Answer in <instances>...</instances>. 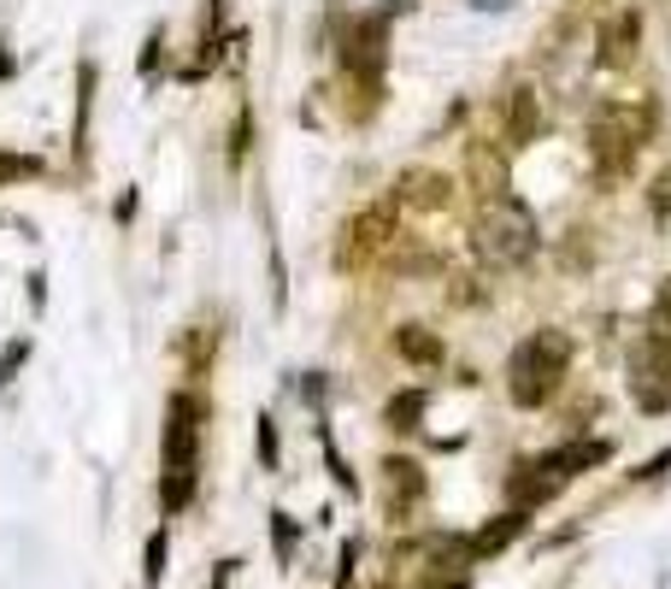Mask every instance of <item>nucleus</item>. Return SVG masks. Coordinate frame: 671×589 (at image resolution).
<instances>
[{
	"label": "nucleus",
	"mask_w": 671,
	"mask_h": 589,
	"mask_svg": "<svg viewBox=\"0 0 671 589\" xmlns=\"http://www.w3.org/2000/svg\"><path fill=\"white\" fill-rule=\"evenodd\" d=\"M271 531H278V560L289 566L295 560V525H289V513H271Z\"/></svg>",
	"instance_id": "nucleus-21"
},
{
	"label": "nucleus",
	"mask_w": 671,
	"mask_h": 589,
	"mask_svg": "<svg viewBox=\"0 0 671 589\" xmlns=\"http://www.w3.org/2000/svg\"><path fill=\"white\" fill-rule=\"evenodd\" d=\"M472 7H484V12H495V7H512V0H472Z\"/></svg>",
	"instance_id": "nucleus-24"
},
{
	"label": "nucleus",
	"mask_w": 671,
	"mask_h": 589,
	"mask_svg": "<svg viewBox=\"0 0 671 589\" xmlns=\"http://www.w3.org/2000/svg\"><path fill=\"white\" fill-rule=\"evenodd\" d=\"M636 36H642V12H618L613 30H607V54H600V65H630L636 60Z\"/></svg>",
	"instance_id": "nucleus-13"
},
{
	"label": "nucleus",
	"mask_w": 671,
	"mask_h": 589,
	"mask_svg": "<svg viewBox=\"0 0 671 589\" xmlns=\"http://www.w3.org/2000/svg\"><path fill=\"white\" fill-rule=\"evenodd\" d=\"M394 354L412 360V366H436V360H442V342L430 336L424 324H401V331H394Z\"/></svg>",
	"instance_id": "nucleus-15"
},
{
	"label": "nucleus",
	"mask_w": 671,
	"mask_h": 589,
	"mask_svg": "<svg viewBox=\"0 0 671 589\" xmlns=\"http://www.w3.org/2000/svg\"><path fill=\"white\" fill-rule=\"evenodd\" d=\"M565 366H572V336L565 331H530L507 360V389L519 407H548V395L560 389Z\"/></svg>",
	"instance_id": "nucleus-3"
},
{
	"label": "nucleus",
	"mask_w": 671,
	"mask_h": 589,
	"mask_svg": "<svg viewBox=\"0 0 671 589\" xmlns=\"http://www.w3.org/2000/svg\"><path fill=\"white\" fill-rule=\"evenodd\" d=\"M201 437H206V401L201 395H171L165 401V437H160V501L165 513H183L201 483Z\"/></svg>",
	"instance_id": "nucleus-1"
},
{
	"label": "nucleus",
	"mask_w": 671,
	"mask_h": 589,
	"mask_svg": "<svg viewBox=\"0 0 671 589\" xmlns=\"http://www.w3.org/2000/svg\"><path fill=\"white\" fill-rule=\"evenodd\" d=\"M260 460L278 465V425H271V419H260Z\"/></svg>",
	"instance_id": "nucleus-23"
},
{
	"label": "nucleus",
	"mask_w": 671,
	"mask_h": 589,
	"mask_svg": "<svg viewBox=\"0 0 671 589\" xmlns=\"http://www.w3.org/2000/svg\"><path fill=\"white\" fill-rule=\"evenodd\" d=\"M383 36H389L383 19H359L348 36H342V60H348V72L366 77L371 89H377V77H383Z\"/></svg>",
	"instance_id": "nucleus-7"
},
{
	"label": "nucleus",
	"mask_w": 671,
	"mask_h": 589,
	"mask_svg": "<svg viewBox=\"0 0 671 589\" xmlns=\"http://www.w3.org/2000/svg\"><path fill=\"white\" fill-rule=\"evenodd\" d=\"M472 248H477V259H484L489 271H519L542 248V224H537V213H530L519 195H489V201H477Z\"/></svg>",
	"instance_id": "nucleus-2"
},
{
	"label": "nucleus",
	"mask_w": 671,
	"mask_h": 589,
	"mask_svg": "<svg viewBox=\"0 0 671 589\" xmlns=\"http://www.w3.org/2000/svg\"><path fill=\"white\" fill-rule=\"evenodd\" d=\"M42 160L36 153H0V183H19V178H36Z\"/></svg>",
	"instance_id": "nucleus-18"
},
{
	"label": "nucleus",
	"mask_w": 671,
	"mask_h": 589,
	"mask_svg": "<svg viewBox=\"0 0 671 589\" xmlns=\"http://www.w3.org/2000/svg\"><path fill=\"white\" fill-rule=\"evenodd\" d=\"M142 578H148V583H160V578H165V525L148 536V554H142Z\"/></svg>",
	"instance_id": "nucleus-19"
},
{
	"label": "nucleus",
	"mask_w": 671,
	"mask_h": 589,
	"mask_svg": "<svg viewBox=\"0 0 671 589\" xmlns=\"http://www.w3.org/2000/svg\"><path fill=\"white\" fill-rule=\"evenodd\" d=\"M642 142H648V113L636 107V100H607V107L589 113V160H595V171L625 178L630 160L642 153Z\"/></svg>",
	"instance_id": "nucleus-4"
},
{
	"label": "nucleus",
	"mask_w": 671,
	"mask_h": 589,
	"mask_svg": "<svg viewBox=\"0 0 671 589\" xmlns=\"http://www.w3.org/2000/svg\"><path fill=\"white\" fill-rule=\"evenodd\" d=\"M466 171H472V189H477L484 201H489V195H507V160H495L489 142H472Z\"/></svg>",
	"instance_id": "nucleus-12"
},
{
	"label": "nucleus",
	"mask_w": 671,
	"mask_h": 589,
	"mask_svg": "<svg viewBox=\"0 0 671 589\" xmlns=\"http://www.w3.org/2000/svg\"><path fill=\"white\" fill-rule=\"evenodd\" d=\"M524 536V513L512 507V513H501V518H489L484 531L472 536V560H484V554H495V548H507V543H519Z\"/></svg>",
	"instance_id": "nucleus-14"
},
{
	"label": "nucleus",
	"mask_w": 671,
	"mask_h": 589,
	"mask_svg": "<svg viewBox=\"0 0 671 589\" xmlns=\"http://www.w3.org/2000/svg\"><path fill=\"white\" fill-rule=\"evenodd\" d=\"M630 401L642 413H665L671 407V342L642 336V349L630 354Z\"/></svg>",
	"instance_id": "nucleus-5"
},
{
	"label": "nucleus",
	"mask_w": 671,
	"mask_h": 589,
	"mask_svg": "<svg viewBox=\"0 0 671 589\" xmlns=\"http://www.w3.org/2000/svg\"><path fill=\"white\" fill-rule=\"evenodd\" d=\"M394 213H401L394 201H377V206H366L359 218H348V231H342V254H336L342 271L371 266V259L389 248V242H394Z\"/></svg>",
	"instance_id": "nucleus-6"
},
{
	"label": "nucleus",
	"mask_w": 671,
	"mask_h": 589,
	"mask_svg": "<svg viewBox=\"0 0 671 589\" xmlns=\"http://www.w3.org/2000/svg\"><path fill=\"white\" fill-rule=\"evenodd\" d=\"M24 360H30V342H24V336H19V342H7V349H0V389H7L12 377H19V366H24Z\"/></svg>",
	"instance_id": "nucleus-20"
},
{
	"label": "nucleus",
	"mask_w": 671,
	"mask_h": 589,
	"mask_svg": "<svg viewBox=\"0 0 671 589\" xmlns=\"http://www.w3.org/2000/svg\"><path fill=\"white\" fill-rule=\"evenodd\" d=\"M537 460L565 483V478H577V472H595V465L607 460V442H589V437H583V442H565V448H554V454H537Z\"/></svg>",
	"instance_id": "nucleus-10"
},
{
	"label": "nucleus",
	"mask_w": 671,
	"mask_h": 589,
	"mask_svg": "<svg viewBox=\"0 0 671 589\" xmlns=\"http://www.w3.org/2000/svg\"><path fill=\"white\" fill-rule=\"evenodd\" d=\"M419 419H424V389L394 395V401H389V413H383V425H389V430H412Z\"/></svg>",
	"instance_id": "nucleus-17"
},
{
	"label": "nucleus",
	"mask_w": 671,
	"mask_h": 589,
	"mask_svg": "<svg viewBox=\"0 0 671 589\" xmlns=\"http://www.w3.org/2000/svg\"><path fill=\"white\" fill-rule=\"evenodd\" d=\"M648 201H653V213H660V218H671V171H660V178H653Z\"/></svg>",
	"instance_id": "nucleus-22"
},
{
	"label": "nucleus",
	"mask_w": 671,
	"mask_h": 589,
	"mask_svg": "<svg viewBox=\"0 0 671 589\" xmlns=\"http://www.w3.org/2000/svg\"><path fill=\"white\" fill-rule=\"evenodd\" d=\"M447 189L454 183H447L442 171H407V178L394 183V206H424L430 213V206H447Z\"/></svg>",
	"instance_id": "nucleus-11"
},
{
	"label": "nucleus",
	"mask_w": 671,
	"mask_h": 589,
	"mask_svg": "<svg viewBox=\"0 0 671 589\" xmlns=\"http://www.w3.org/2000/svg\"><path fill=\"white\" fill-rule=\"evenodd\" d=\"M383 478H389V513H401V501L424 495V478H419L412 460H383Z\"/></svg>",
	"instance_id": "nucleus-16"
},
{
	"label": "nucleus",
	"mask_w": 671,
	"mask_h": 589,
	"mask_svg": "<svg viewBox=\"0 0 671 589\" xmlns=\"http://www.w3.org/2000/svg\"><path fill=\"white\" fill-rule=\"evenodd\" d=\"M554 490H560V478L548 472L542 460H524L519 472L507 478V495H512V507H519V513H524V507H542V501L554 495Z\"/></svg>",
	"instance_id": "nucleus-9"
},
{
	"label": "nucleus",
	"mask_w": 671,
	"mask_h": 589,
	"mask_svg": "<svg viewBox=\"0 0 671 589\" xmlns=\"http://www.w3.org/2000/svg\"><path fill=\"white\" fill-rule=\"evenodd\" d=\"M537 136H542V100H537L530 83H519V89L507 95V142L512 148H530Z\"/></svg>",
	"instance_id": "nucleus-8"
}]
</instances>
